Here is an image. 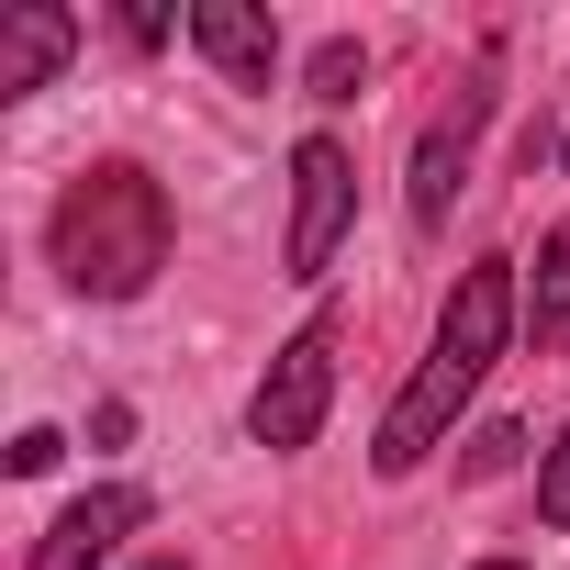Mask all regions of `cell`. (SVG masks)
<instances>
[{
  "label": "cell",
  "mask_w": 570,
  "mask_h": 570,
  "mask_svg": "<svg viewBox=\"0 0 570 570\" xmlns=\"http://www.w3.org/2000/svg\"><path fill=\"white\" fill-rule=\"evenodd\" d=\"M514 325H525V279H514V257L459 268V292H448V314H436V336H425L414 381H403V392H392V414H381V448H370V470H381V481H403V470H425V459L448 448V425L470 414V392L492 381V358L514 347Z\"/></svg>",
  "instance_id": "6da1fadb"
},
{
  "label": "cell",
  "mask_w": 570,
  "mask_h": 570,
  "mask_svg": "<svg viewBox=\"0 0 570 570\" xmlns=\"http://www.w3.org/2000/svg\"><path fill=\"white\" fill-rule=\"evenodd\" d=\"M168 235H179V224H168V190H157L135 157L79 168V179L57 190V224H46L68 292H90V303H146L157 268H168Z\"/></svg>",
  "instance_id": "7a4b0ae2"
},
{
  "label": "cell",
  "mask_w": 570,
  "mask_h": 570,
  "mask_svg": "<svg viewBox=\"0 0 570 570\" xmlns=\"http://www.w3.org/2000/svg\"><path fill=\"white\" fill-rule=\"evenodd\" d=\"M325 403H336V314H303L292 336H279V358L257 370V403H246V436L268 459H292L325 436Z\"/></svg>",
  "instance_id": "3957f363"
},
{
  "label": "cell",
  "mask_w": 570,
  "mask_h": 570,
  "mask_svg": "<svg viewBox=\"0 0 570 570\" xmlns=\"http://www.w3.org/2000/svg\"><path fill=\"white\" fill-rule=\"evenodd\" d=\"M347 213H358V168H347V146H336V135H303V146H292V235H279L292 279H325V268H336Z\"/></svg>",
  "instance_id": "277c9868"
},
{
  "label": "cell",
  "mask_w": 570,
  "mask_h": 570,
  "mask_svg": "<svg viewBox=\"0 0 570 570\" xmlns=\"http://www.w3.org/2000/svg\"><path fill=\"white\" fill-rule=\"evenodd\" d=\"M481 124H492V79H470V90L414 135V224H425V235H436V224H448V202L470 190V146H481Z\"/></svg>",
  "instance_id": "5b68a950"
},
{
  "label": "cell",
  "mask_w": 570,
  "mask_h": 570,
  "mask_svg": "<svg viewBox=\"0 0 570 570\" xmlns=\"http://www.w3.org/2000/svg\"><path fill=\"white\" fill-rule=\"evenodd\" d=\"M146 514H157V503H146L135 481H101V492H79V503L35 537V559H23V570H101L124 537H146Z\"/></svg>",
  "instance_id": "8992f818"
},
{
  "label": "cell",
  "mask_w": 570,
  "mask_h": 570,
  "mask_svg": "<svg viewBox=\"0 0 570 570\" xmlns=\"http://www.w3.org/2000/svg\"><path fill=\"white\" fill-rule=\"evenodd\" d=\"M190 46L224 68V90H268L279 79V23L257 0H190Z\"/></svg>",
  "instance_id": "52a82bcc"
},
{
  "label": "cell",
  "mask_w": 570,
  "mask_h": 570,
  "mask_svg": "<svg viewBox=\"0 0 570 570\" xmlns=\"http://www.w3.org/2000/svg\"><path fill=\"white\" fill-rule=\"evenodd\" d=\"M68 57H79V12H57V0H23V12H0V101L46 90Z\"/></svg>",
  "instance_id": "ba28073f"
},
{
  "label": "cell",
  "mask_w": 570,
  "mask_h": 570,
  "mask_svg": "<svg viewBox=\"0 0 570 570\" xmlns=\"http://www.w3.org/2000/svg\"><path fill=\"white\" fill-rule=\"evenodd\" d=\"M525 325H537V347H559V336H570V224H548V235H537V268H525Z\"/></svg>",
  "instance_id": "9c48e42d"
},
{
  "label": "cell",
  "mask_w": 570,
  "mask_h": 570,
  "mask_svg": "<svg viewBox=\"0 0 570 570\" xmlns=\"http://www.w3.org/2000/svg\"><path fill=\"white\" fill-rule=\"evenodd\" d=\"M358 90H370V46L358 35H325L303 57V101H358Z\"/></svg>",
  "instance_id": "30bf717a"
},
{
  "label": "cell",
  "mask_w": 570,
  "mask_h": 570,
  "mask_svg": "<svg viewBox=\"0 0 570 570\" xmlns=\"http://www.w3.org/2000/svg\"><path fill=\"white\" fill-rule=\"evenodd\" d=\"M537 514H548V525H570V425L537 448Z\"/></svg>",
  "instance_id": "8fae6325"
},
{
  "label": "cell",
  "mask_w": 570,
  "mask_h": 570,
  "mask_svg": "<svg viewBox=\"0 0 570 570\" xmlns=\"http://www.w3.org/2000/svg\"><path fill=\"white\" fill-rule=\"evenodd\" d=\"M57 459H68V436H57V425H23V436H12V481H46Z\"/></svg>",
  "instance_id": "7c38bea8"
},
{
  "label": "cell",
  "mask_w": 570,
  "mask_h": 570,
  "mask_svg": "<svg viewBox=\"0 0 570 570\" xmlns=\"http://www.w3.org/2000/svg\"><path fill=\"white\" fill-rule=\"evenodd\" d=\"M135 570H190V559H179V548H157V559H135Z\"/></svg>",
  "instance_id": "4fadbf2b"
},
{
  "label": "cell",
  "mask_w": 570,
  "mask_h": 570,
  "mask_svg": "<svg viewBox=\"0 0 570 570\" xmlns=\"http://www.w3.org/2000/svg\"><path fill=\"white\" fill-rule=\"evenodd\" d=\"M470 570H525V559H470Z\"/></svg>",
  "instance_id": "5bb4252c"
}]
</instances>
